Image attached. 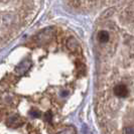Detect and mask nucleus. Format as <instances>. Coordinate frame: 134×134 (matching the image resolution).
Segmentation results:
<instances>
[{
    "mask_svg": "<svg viewBox=\"0 0 134 134\" xmlns=\"http://www.w3.org/2000/svg\"><path fill=\"white\" fill-rule=\"evenodd\" d=\"M109 38H110V34L108 32L107 30H101L100 32L98 34V40L100 41L101 43L107 42Z\"/></svg>",
    "mask_w": 134,
    "mask_h": 134,
    "instance_id": "obj_1",
    "label": "nucleus"
}]
</instances>
